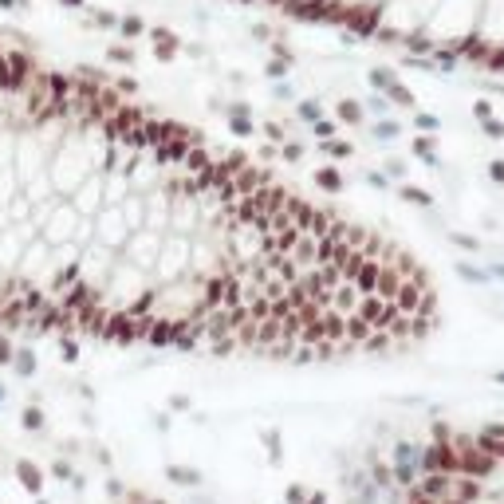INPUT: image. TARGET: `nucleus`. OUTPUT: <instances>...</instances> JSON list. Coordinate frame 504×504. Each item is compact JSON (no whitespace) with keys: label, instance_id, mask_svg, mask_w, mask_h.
I'll list each match as a JSON object with an SVG mask.
<instances>
[{"label":"nucleus","instance_id":"f257e3e1","mask_svg":"<svg viewBox=\"0 0 504 504\" xmlns=\"http://www.w3.org/2000/svg\"><path fill=\"white\" fill-rule=\"evenodd\" d=\"M437 316L386 232L0 36V331L339 363L414 347Z\"/></svg>","mask_w":504,"mask_h":504}]
</instances>
